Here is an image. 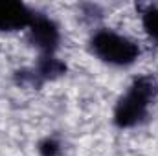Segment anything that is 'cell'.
Instances as JSON below:
<instances>
[{
    "label": "cell",
    "mask_w": 158,
    "mask_h": 156,
    "mask_svg": "<svg viewBox=\"0 0 158 156\" xmlns=\"http://www.w3.org/2000/svg\"><path fill=\"white\" fill-rule=\"evenodd\" d=\"M155 99V81L151 77H138L127 88L114 110L118 127H132L147 116L151 101Z\"/></svg>",
    "instance_id": "cell-1"
},
{
    "label": "cell",
    "mask_w": 158,
    "mask_h": 156,
    "mask_svg": "<svg viewBox=\"0 0 158 156\" xmlns=\"http://www.w3.org/2000/svg\"><path fill=\"white\" fill-rule=\"evenodd\" d=\"M90 50L98 59L112 66H129L140 55V48L136 42H132L131 39L119 35L112 30L96 31L90 40Z\"/></svg>",
    "instance_id": "cell-2"
},
{
    "label": "cell",
    "mask_w": 158,
    "mask_h": 156,
    "mask_svg": "<svg viewBox=\"0 0 158 156\" xmlns=\"http://www.w3.org/2000/svg\"><path fill=\"white\" fill-rule=\"evenodd\" d=\"M30 31L33 44L42 51V57H53V51L59 42V28L55 26V22L44 15H35Z\"/></svg>",
    "instance_id": "cell-3"
},
{
    "label": "cell",
    "mask_w": 158,
    "mask_h": 156,
    "mask_svg": "<svg viewBox=\"0 0 158 156\" xmlns=\"http://www.w3.org/2000/svg\"><path fill=\"white\" fill-rule=\"evenodd\" d=\"M35 13L20 2H0V30H22L30 28Z\"/></svg>",
    "instance_id": "cell-4"
},
{
    "label": "cell",
    "mask_w": 158,
    "mask_h": 156,
    "mask_svg": "<svg viewBox=\"0 0 158 156\" xmlns=\"http://www.w3.org/2000/svg\"><path fill=\"white\" fill-rule=\"evenodd\" d=\"M143 28L147 35L158 42V6H151L143 13Z\"/></svg>",
    "instance_id": "cell-5"
},
{
    "label": "cell",
    "mask_w": 158,
    "mask_h": 156,
    "mask_svg": "<svg viewBox=\"0 0 158 156\" xmlns=\"http://www.w3.org/2000/svg\"><path fill=\"white\" fill-rule=\"evenodd\" d=\"M42 151H44V154L46 156H53L55 154V151H57V145H55L53 142H46L44 147H42Z\"/></svg>",
    "instance_id": "cell-6"
}]
</instances>
